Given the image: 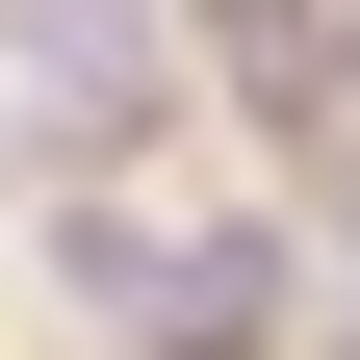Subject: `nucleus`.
Returning a JSON list of instances; mask_svg holds the SVG:
<instances>
[{"label":"nucleus","instance_id":"1","mask_svg":"<svg viewBox=\"0 0 360 360\" xmlns=\"http://www.w3.org/2000/svg\"><path fill=\"white\" fill-rule=\"evenodd\" d=\"M0 52H26V129H52V155H129V129L180 103L155 77V0H0Z\"/></svg>","mask_w":360,"mask_h":360},{"label":"nucleus","instance_id":"2","mask_svg":"<svg viewBox=\"0 0 360 360\" xmlns=\"http://www.w3.org/2000/svg\"><path fill=\"white\" fill-rule=\"evenodd\" d=\"M52 283L103 309V335H180V232L155 206H52Z\"/></svg>","mask_w":360,"mask_h":360},{"label":"nucleus","instance_id":"3","mask_svg":"<svg viewBox=\"0 0 360 360\" xmlns=\"http://www.w3.org/2000/svg\"><path fill=\"white\" fill-rule=\"evenodd\" d=\"M206 77H232V103H257V129H283V103H309V77H335V0H206Z\"/></svg>","mask_w":360,"mask_h":360},{"label":"nucleus","instance_id":"4","mask_svg":"<svg viewBox=\"0 0 360 360\" xmlns=\"http://www.w3.org/2000/svg\"><path fill=\"white\" fill-rule=\"evenodd\" d=\"M0 180H26V129H0Z\"/></svg>","mask_w":360,"mask_h":360}]
</instances>
